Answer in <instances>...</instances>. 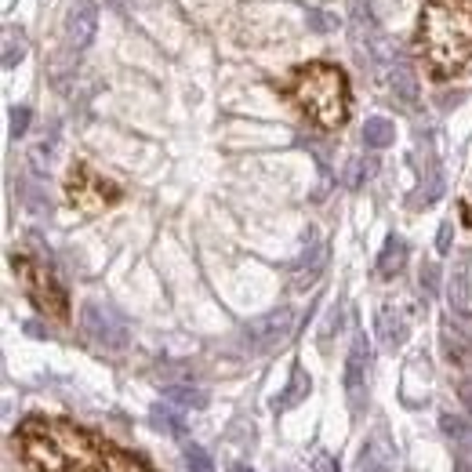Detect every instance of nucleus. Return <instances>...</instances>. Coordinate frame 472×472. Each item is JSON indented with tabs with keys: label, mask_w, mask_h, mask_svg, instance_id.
<instances>
[{
	"label": "nucleus",
	"mask_w": 472,
	"mask_h": 472,
	"mask_svg": "<svg viewBox=\"0 0 472 472\" xmlns=\"http://www.w3.org/2000/svg\"><path fill=\"white\" fill-rule=\"evenodd\" d=\"M19 450L30 472H124L131 458L62 418H26Z\"/></svg>",
	"instance_id": "obj_1"
},
{
	"label": "nucleus",
	"mask_w": 472,
	"mask_h": 472,
	"mask_svg": "<svg viewBox=\"0 0 472 472\" xmlns=\"http://www.w3.org/2000/svg\"><path fill=\"white\" fill-rule=\"evenodd\" d=\"M418 55L436 80L472 66V0H429L418 19Z\"/></svg>",
	"instance_id": "obj_2"
},
{
	"label": "nucleus",
	"mask_w": 472,
	"mask_h": 472,
	"mask_svg": "<svg viewBox=\"0 0 472 472\" xmlns=\"http://www.w3.org/2000/svg\"><path fill=\"white\" fill-rule=\"evenodd\" d=\"M283 94L324 131H338L352 113V91L349 76L331 62H306L288 80Z\"/></svg>",
	"instance_id": "obj_3"
},
{
	"label": "nucleus",
	"mask_w": 472,
	"mask_h": 472,
	"mask_svg": "<svg viewBox=\"0 0 472 472\" xmlns=\"http://www.w3.org/2000/svg\"><path fill=\"white\" fill-rule=\"evenodd\" d=\"M66 197H69V204H73L80 215H99V211L120 204L124 193H120L117 182H110L106 174H99L91 164L76 160V164L69 167V178H66Z\"/></svg>",
	"instance_id": "obj_4"
},
{
	"label": "nucleus",
	"mask_w": 472,
	"mask_h": 472,
	"mask_svg": "<svg viewBox=\"0 0 472 472\" xmlns=\"http://www.w3.org/2000/svg\"><path fill=\"white\" fill-rule=\"evenodd\" d=\"M15 272H19V280H22L26 298L37 306V313H44V316H51V320H58V324L69 320V298H66V291L58 288V280L48 272V265L19 254V258H15Z\"/></svg>",
	"instance_id": "obj_5"
},
{
	"label": "nucleus",
	"mask_w": 472,
	"mask_h": 472,
	"mask_svg": "<svg viewBox=\"0 0 472 472\" xmlns=\"http://www.w3.org/2000/svg\"><path fill=\"white\" fill-rule=\"evenodd\" d=\"M80 327L94 345H106V349H124L128 345V324L113 306L87 302L80 309Z\"/></svg>",
	"instance_id": "obj_6"
},
{
	"label": "nucleus",
	"mask_w": 472,
	"mask_h": 472,
	"mask_svg": "<svg viewBox=\"0 0 472 472\" xmlns=\"http://www.w3.org/2000/svg\"><path fill=\"white\" fill-rule=\"evenodd\" d=\"M291 327H295V313L291 309H272L262 320L247 324V342H251V349H272V345H280L283 338L291 334Z\"/></svg>",
	"instance_id": "obj_7"
},
{
	"label": "nucleus",
	"mask_w": 472,
	"mask_h": 472,
	"mask_svg": "<svg viewBox=\"0 0 472 472\" xmlns=\"http://www.w3.org/2000/svg\"><path fill=\"white\" fill-rule=\"evenodd\" d=\"M345 393H349L352 411H360L363 393H367V338L363 334L352 338V349H349V360H345Z\"/></svg>",
	"instance_id": "obj_8"
},
{
	"label": "nucleus",
	"mask_w": 472,
	"mask_h": 472,
	"mask_svg": "<svg viewBox=\"0 0 472 472\" xmlns=\"http://www.w3.org/2000/svg\"><path fill=\"white\" fill-rule=\"evenodd\" d=\"M94 26H99V12H94L91 0H80V4L69 12V19H66V44L73 51H84L91 44V37H94Z\"/></svg>",
	"instance_id": "obj_9"
},
{
	"label": "nucleus",
	"mask_w": 472,
	"mask_h": 472,
	"mask_svg": "<svg viewBox=\"0 0 472 472\" xmlns=\"http://www.w3.org/2000/svg\"><path fill=\"white\" fill-rule=\"evenodd\" d=\"M447 298H450V309H454V313H465V309H468V254H458V262H454Z\"/></svg>",
	"instance_id": "obj_10"
},
{
	"label": "nucleus",
	"mask_w": 472,
	"mask_h": 472,
	"mask_svg": "<svg viewBox=\"0 0 472 472\" xmlns=\"http://www.w3.org/2000/svg\"><path fill=\"white\" fill-rule=\"evenodd\" d=\"M349 30H352V40L360 48H367L363 44L367 37H378V26L370 19V4H367V0H349Z\"/></svg>",
	"instance_id": "obj_11"
},
{
	"label": "nucleus",
	"mask_w": 472,
	"mask_h": 472,
	"mask_svg": "<svg viewBox=\"0 0 472 472\" xmlns=\"http://www.w3.org/2000/svg\"><path fill=\"white\" fill-rule=\"evenodd\" d=\"M378 334H382V342H386L389 349H396V345H404V338H407V320H404L393 306H386L382 313H378Z\"/></svg>",
	"instance_id": "obj_12"
},
{
	"label": "nucleus",
	"mask_w": 472,
	"mask_h": 472,
	"mask_svg": "<svg viewBox=\"0 0 472 472\" xmlns=\"http://www.w3.org/2000/svg\"><path fill=\"white\" fill-rule=\"evenodd\" d=\"M404 262H407V244L400 236H389L386 247H382V254H378V276H386V280L396 276L404 269Z\"/></svg>",
	"instance_id": "obj_13"
},
{
	"label": "nucleus",
	"mask_w": 472,
	"mask_h": 472,
	"mask_svg": "<svg viewBox=\"0 0 472 472\" xmlns=\"http://www.w3.org/2000/svg\"><path fill=\"white\" fill-rule=\"evenodd\" d=\"M309 389H313L309 374H306L302 367H295V370H291V386H288V393H283V396L276 400V411H291V407H298V404L309 396Z\"/></svg>",
	"instance_id": "obj_14"
},
{
	"label": "nucleus",
	"mask_w": 472,
	"mask_h": 472,
	"mask_svg": "<svg viewBox=\"0 0 472 472\" xmlns=\"http://www.w3.org/2000/svg\"><path fill=\"white\" fill-rule=\"evenodd\" d=\"M363 142H367L370 149H386V146H393V142H396V128H393V120H386V117H370V120L363 124Z\"/></svg>",
	"instance_id": "obj_15"
},
{
	"label": "nucleus",
	"mask_w": 472,
	"mask_h": 472,
	"mask_svg": "<svg viewBox=\"0 0 472 472\" xmlns=\"http://www.w3.org/2000/svg\"><path fill=\"white\" fill-rule=\"evenodd\" d=\"M393 73H396V76H393V84H396L400 102H404V106H414V102H418V84H414V73H411L404 62H400Z\"/></svg>",
	"instance_id": "obj_16"
},
{
	"label": "nucleus",
	"mask_w": 472,
	"mask_h": 472,
	"mask_svg": "<svg viewBox=\"0 0 472 472\" xmlns=\"http://www.w3.org/2000/svg\"><path fill=\"white\" fill-rule=\"evenodd\" d=\"M164 400L167 404H178V407H208V393H200V389H167L164 393Z\"/></svg>",
	"instance_id": "obj_17"
},
{
	"label": "nucleus",
	"mask_w": 472,
	"mask_h": 472,
	"mask_svg": "<svg viewBox=\"0 0 472 472\" xmlns=\"http://www.w3.org/2000/svg\"><path fill=\"white\" fill-rule=\"evenodd\" d=\"M185 468H189V472H215V461L208 458L204 447L185 443Z\"/></svg>",
	"instance_id": "obj_18"
},
{
	"label": "nucleus",
	"mask_w": 472,
	"mask_h": 472,
	"mask_svg": "<svg viewBox=\"0 0 472 472\" xmlns=\"http://www.w3.org/2000/svg\"><path fill=\"white\" fill-rule=\"evenodd\" d=\"M418 280H422V291H425V295L432 298V295L440 291V265H436V262L422 265V276H418Z\"/></svg>",
	"instance_id": "obj_19"
},
{
	"label": "nucleus",
	"mask_w": 472,
	"mask_h": 472,
	"mask_svg": "<svg viewBox=\"0 0 472 472\" xmlns=\"http://www.w3.org/2000/svg\"><path fill=\"white\" fill-rule=\"evenodd\" d=\"M153 422L160 425V429H171L174 436H182L185 432V425H182V418H174L167 407H153Z\"/></svg>",
	"instance_id": "obj_20"
},
{
	"label": "nucleus",
	"mask_w": 472,
	"mask_h": 472,
	"mask_svg": "<svg viewBox=\"0 0 472 472\" xmlns=\"http://www.w3.org/2000/svg\"><path fill=\"white\" fill-rule=\"evenodd\" d=\"M26 124H30V110H15V113H12V135L19 138V135L26 131Z\"/></svg>",
	"instance_id": "obj_21"
},
{
	"label": "nucleus",
	"mask_w": 472,
	"mask_h": 472,
	"mask_svg": "<svg viewBox=\"0 0 472 472\" xmlns=\"http://www.w3.org/2000/svg\"><path fill=\"white\" fill-rule=\"evenodd\" d=\"M443 429H447V436H450V440H454V436L461 440V436H465V422H461V418H450V414H443Z\"/></svg>",
	"instance_id": "obj_22"
},
{
	"label": "nucleus",
	"mask_w": 472,
	"mask_h": 472,
	"mask_svg": "<svg viewBox=\"0 0 472 472\" xmlns=\"http://www.w3.org/2000/svg\"><path fill=\"white\" fill-rule=\"evenodd\" d=\"M313 468H316V472H338V461H334L331 454H316V461H313Z\"/></svg>",
	"instance_id": "obj_23"
},
{
	"label": "nucleus",
	"mask_w": 472,
	"mask_h": 472,
	"mask_svg": "<svg viewBox=\"0 0 472 472\" xmlns=\"http://www.w3.org/2000/svg\"><path fill=\"white\" fill-rule=\"evenodd\" d=\"M450 229H454L450 222H443V226H440V240H436V247H440V251H450Z\"/></svg>",
	"instance_id": "obj_24"
},
{
	"label": "nucleus",
	"mask_w": 472,
	"mask_h": 472,
	"mask_svg": "<svg viewBox=\"0 0 472 472\" xmlns=\"http://www.w3.org/2000/svg\"><path fill=\"white\" fill-rule=\"evenodd\" d=\"M461 218L472 226V185H468V193H465V200H461Z\"/></svg>",
	"instance_id": "obj_25"
},
{
	"label": "nucleus",
	"mask_w": 472,
	"mask_h": 472,
	"mask_svg": "<svg viewBox=\"0 0 472 472\" xmlns=\"http://www.w3.org/2000/svg\"><path fill=\"white\" fill-rule=\"evenodd\" d=\"M229 472H254V468H251V465H233Z\"/></svg>",
	"instance_id": "obj_26"
},
{
	"label": "nucleus",
	"mask_w": 472,
	"mask_h": 472,
	"mask_svg": "<svg viewBox=\"0 0 472 472\" xmlns=\"http://www.w3.org/2000/svg\"><path fill=\"white\" fill-rule=\"evenodd\" d=\"M370 472H389V468H370Z\"/></svg>",
	"instance_id": "obj_27"
}]
</instances>
